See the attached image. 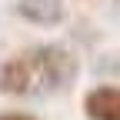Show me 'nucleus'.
I'll list each match as a JSON object with an SVG mask.
<instances>
[{
  "instance_id": "f257e3e1",
  "label": "nucleus",
  "mask_w": 120,
  "mask_h": 120,
  "mask_svg": "<svg viewBox=\"0 0 120 120\" xmlns=\"http://www.w3.org/2000/svg\"><path fill=\"white\" fill-rule=\"evenodd\" d=\"M27 60H30V70H34L37 97L64 94L80 77V60L64 43H34V47H27Z\"/></svg>"
},
{
  "instance_id": "20e7f679",
  "label": "nucleus",
  "mask_w": 120,
  "mask_h": 120,
  "mask_svg": "<svg viewBox=\"0 0 120 120\" xmlns=\"http://www.w3.org/2000/svg\"><path fill=\"white\" fill-rule=\"evenodd\" d=\"M13 10H17V17H23L34 27H57L67 17L64 0H17Z\"/></svg>"
},
{
  "instance_id": "7ed1b4c3",
  "label": "nucleus",
  "mask_w": 120,
  "mask_h": 120,
  "mask_svg": "<svg viewBox=\"0 0 120 120\" xmlns=\"http://www.w3.org/2000/svg\"><path fill=\"white\" fill-rule=\"evenodd\" d=\"M83 113L87 120H120V87L97 83L83 94Z\"/></svg>"
},
{
  "instance_id": "f03ea898",
  "label": "nucleus",
  "mask_w": 120,
  "mask_h": 120,
  "mask_svg": "<svg viewBox=\"0 0 120 120\" xmlns=\"http://www.w3.org/2000/svg\"><path fill=\"white\" fill-rule=\"evenodd\" d=\"M0 94H7V97H37V83H34V70H30L27 50L10 53L0 64Z\"/></svg>"
},
{
  "instance_id": "39448f33",
  "label": "nucleus",
  "mask_w": 120,
  "mask_h": 120,
  "mask_svg": "<svg viewBox=\"0 0 120 120\" xmlns=\"http://www.w3.org/2000/svg\"><path fill=\"white\" fill-rule=\"evenodd\" d=\"M0 120H37V117H30V113H20V110H7V113H0Z\"/></svg>"
}]
</instances>
